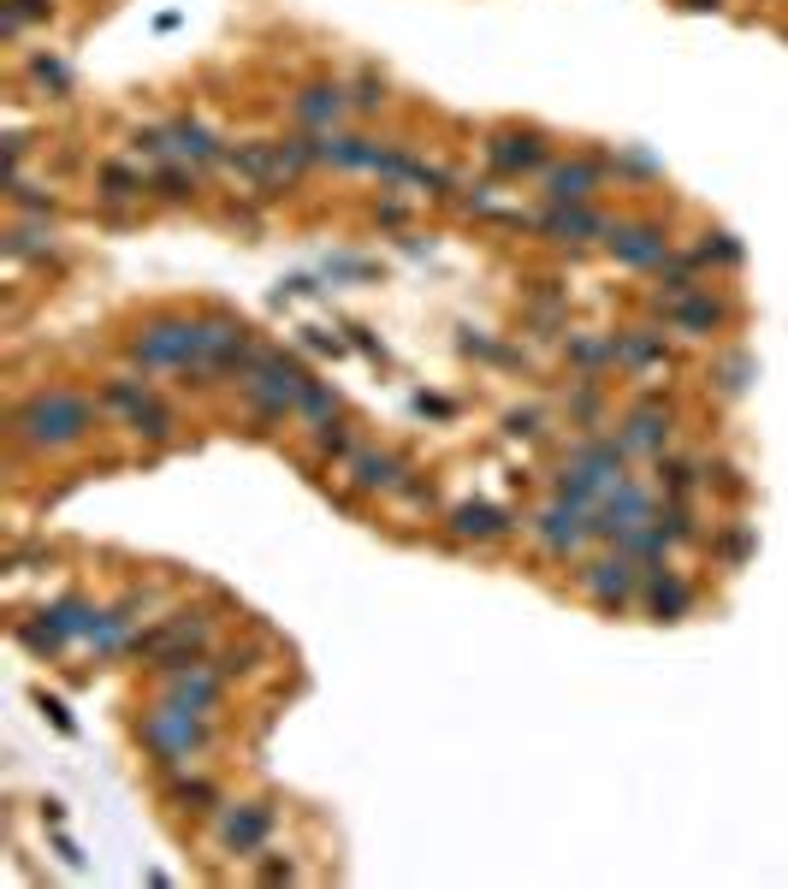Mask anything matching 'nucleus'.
Masks as SVG:
<instances>
[{
	"instance_id": "obj_1",
	"label": "nucleus",
	"mask_w": 788,
	"mask_h": 889,
	"mask_svg": "<svg viewBox=\"0 0 788 889\" xmlns=\"http://www.w3.org/2000/svg\"><path fill=\"white\" fill-rule=\"evenodd\" d=\"M12 428H19V440L36 445V451H66L95 428V403L83 398V391H71V386H48V391H36V398L19 403Z\"/></svg>"
},
{
	"instance_id": "obj_2",
	"label": "nucleus",
	"mask_w": 788,
	"mask_h": 889,
	"mask_svg": "<svg viewBox=\"0 0 788 889\" xmlns=\"http://www.w3.org/2000/svg\"><path fill=\"white\" fill-rule=\"evenodd\" d=\"M142 741L160 753V765H184L190 753L208 748V730H202V711L179 706V699H167V706H155L149 718H142Z\"/></svg>"
},
{
	"instance_id": "obj_3",
	"label": "nucleus",
	"mask_w": 788,
	"mask_h": 889,
	"mask_svg": "<svg viewBox=\"0 0 788 889\" xmlns=\"http://www.w3.org/2000/svg\"><path fill=\"white\" fill-rule=\"evenodd\" d=\"M647 522H659V510H652V492L635 487L629 475H623L617 487H610L605 499L593 504V534H599V540H610V546H617L629 528H647Z\"/></svg>"
},
{
	"instance_id": "obj_4",
	"label": "nucleus",
	"mask_w": 788,
	"mask_h": 889,
	"mask_svg": "<svg viewBox=\"0 0 788 889\" xmlns=\"http://www.w3.org/2000/svg\"><path fill=\"white\" fill-rule=\"evenodd\" d=\"M528 528H534V540L546 546L551 558H575V551L593 540V510H587V504H569V499H551V504L528 522Z\"/></svg>"
},
{
	"instance_id": "obj_5",
	"label": "nucleus",
	"mask_w": 788,
	"mask_h": 889,
	"mask_svg": "<svg viewBox=\"0 0 788 889\" xmlns=\"http://www.w3.org/2000/svg\"><path fill=\"white\" fill-rule=\"evenodd\" d=\"M581 588L593 593L605 611H623L640 593V563L629 558V551H617V558H599V563H587L581 570Z\"/></svg>"
},
{
	"instance_id": "obj_6",
	"label": "nucleus",
	"mask_w": 788,
	"mask_h": 889,
	"mask_svg": "<svg viewBox=\"0 0 788 889\" xmlns=\"http://www.w3.org/2000/svg\"><path fill=\"white\" fill-rule=\"evenodd\" d=\"M107 403H113V410H119L137 433H149V440H172V410H167L160 398H149V391H142L137 380H113V386H107Z\"/></svg>"
},
{
	"instance_id": "obj_7",
	"label": "nucleus",
	"mask_w": 788,
	"mask_h": 889,
	"mask_svg": "<svg viewBox=\"0 0 788 889\" xmlns=\"http://www.w3.org/2000/svg\"><path fill=\"white\" fill-rule=\"evenodd\" d=\"M610 250H617V261H629V267H664L670 261V243L659 226H610Z\"/></svg>"
},
{
	"instance_id": "obj_8",
	"label": "nucleus",
	"mask_w": 788,
	"mask_h": 889,
	"mask_svg": "<svg viewBox=\"0 0 788 889\" xmlns=\"http://www.w3.org/2000/svg\"><path fill=\"white\" fill-rule=\"evenodd\" d=\"M670 327H682L688 339H711V332L723 327V303H711L706 290H688V297H676V303H659Z\"/></svg>"
},
{
	"instance_id": "obj_9",
	"label": "nucleus",
	"mask_w": 788,
	"mask_h": 889,
	"mask_svg": "<svg viewBox=\"0 0 788 889\" xmlns=\"http://www.w3.org/2000/svg\"><path fill=\"white\" fill-rule=\"evenodd\" d=\"M167 699H179V706H190V711H208V706H220V676H208L196 659L172 664L167 670Z\"/></svg>"
},
{
	"instance_id": "obj_10",
	"label": "nucleus",
	"mask_w": 788,
	"mask_h": 889,
	"mask_svg": "<svg viewBox=\"0 0 788 889\" xmlns=\"http://www.w3.org/2000/svg\"><path fill=\"white\" fill-rule=\"evenodd\" d=\"M539 226H546L558 243H587V238H599V231H610L605 214H587L581 202H558V208H551Z\"/></svg>"
},
{
	"instance_id": "obj_11",
	"label": "nucleus",
	"mask_w": 788,
	"mask_h": 889,
	"mask_svg": "<svg viewBox=\"0 0 788 889\" xmlns=\"http://www.w3.org/2000/svg\"><path fill=\"white\" fill-rule=\"evenodd\" d=\"M593 191H599V167H593V160H563V167L546 172L551 202H587Z\"/></svg>"
},
{
	"instance_id": "obj_12",
	"label": "nucleus",
	"mask_w": 788,
	"mask_h": 889,
	"mask_svg": "<svg viewBox=\"0 0 788 889\" xmlns=\"http://www.w3.org/2000/svg\"><path fill=\"white\" fill-rule=\"evenodd\" d=\"M450 534L457 540H499V534H510V516L499 504H457L450 510Z\"/></svg>"
},
{
	"instance_id": "obj_13",
	"label": "nucleus",
	"mask_w": 788,
	"mask_h": 889,
	"mask_svg": "<svg viewBox=\"0 0 788 889\" xmlns=\"http://www.w3.org/2000/svg\"><path fill=\"white\" fill-rule=\"evenodd\" d=\"M640 593H647V611L652 617H682V611H688V581H676L670 570H647L640 575Z\"/></svg>"
},
{
	"instance_id": "obj_14",
	"label": "nucleus",
	"mask_w": 788,
	"mask_h": 889,
	"mask_svg": "<svg viewBox=\"0 0 788 889\" xmlns=\"http://www.w3.org/2000/svg\"><path fill=\"white\" fill-rule=\"evenodd\" d=\"M350 480H356L362 492H386V487H403V469L391 451H356L350 457Z\"/></svg>"
},
{
	"instance_id": "obj_15",
	"label": "nucleus",
	"mask_w": 788,
	"mask_h": 889,
	"mask_svg": "<svg viewBox=\"0 0 788 889\" xmlns=\"http://www.w3.org/2000/svg\"><path fill=\"white\" fill-rule=\"evenodd\" d=\"M267 812L261 807H238V812H226L220 819V842L226 848H238V854H250V848H261V842H267Z\"/></svg>"
},
{
	"instance_id": "obj_16",
	"label": "nucleus",
	"mask_w": 788,
	"mask_h": 889,
	"mask_svg": "<svg viewBox=\"0 0 788 889\" xmlns=\"http://www.w3.org/2000/svg\"><path fill=\"white\" fill-rule=\"evenodd\" d=\"M344 107L350 101H344L339 83H315V90H302L297 101H290V113H297L302 125H327V130H332V119H339Z\"/></svg>"
},
{
	"instance_id": "obj_17",
	"label": "nucleus",
	"mask_w": 788,
	"mask_h": 889,
	"mask_svg": "<svg viewBox=\"0 0 788 889\" xmlns=\"http://www.w3.org/2000/svg\"><path fill=\"white\" fill-rule=\"evenodd\" d=\"M623 445L629 451H664L670 445V415L664 410H629V421H623Z\"/></svg>"
},
{
	"instance_id": "obj_18",
	"label": "nucleus",
	"mask_w": 788,
	"mask_h": 889,
	"mask_svg": "<svg viewBox=\"0 0 788 889\" xmlns=\"http://www.w3.org/2000/svg\"><path fill=\"white\" fill-rule=\"evenodd\" d=\"M487 155H492V167H504V172H528V167H539V160H546L539 137H492Z\"/></svg>"
},
{
	"instance_id": "obj_19",
	"label": "nucleus",
	"mask_w": 788,
	"mask_h": 889,
	"mask_svg": "<svg viewBox=\"0 0 788 889\" xmlns=\"http://www.w3.org/2000/svg\"><path fill=\"white\" fill-rule=\"evenodd\" d=\"M167 155H179V160H214V155H220V143H214L202 125H172L167 130Z\"/></svg>"
},
{
	"instance_id": "obj_20",
	"label": "nucleus",
	"mask_w": 788,
	"mask_h": 889,
	"mask_svg": "<svg viewBox=\"0 0 788 889\" xmlns=\"http://www.w3.org/2000/svg\"><path fill=\"white\" fill-rule=\"evenodd\" d=\"M142 191H149V179H142V172L119 167V160H107V167H101V196H107V202H130V196H142Z\"/></svg>"
},
{
	"instance_id": "obj_21",
	"label": "nucleus",
	"mask_w": 788,
	"mask_h": 889,
	"mask_svg": "<svg viewBox=\"0 0 788 889\" xmlns=\"http://www.w3.org/2000/svg\"><path fill=\"white\" fill-rule=\"evenodd\" d=\"M617 344V362H629V368H647V362H664V344L652 339V332H623V339H610Z\"/></svg>"
},
{
	"instance_id": "obj_22",
	"label": "nucleus",
	"mask_w": 788,
	"mask_h": 889,
	"mask_svg": "<svg viewBox=\"0 0 788 889\" xmlns=\"http://www.w3.org/2000/svg\"><path fill=\"white\" fill-rule=\"evenodd\" d=\"M659 475H664L670 492H694L699 487V463H682V457H670V463L659 457Z\"/></svg>"
},
{
	"instance_id": "obj_23",
	"label": "nucleus",
	"mask_w": 788,
	"mask_h": 889,
	"mask_svg": "<svg viewBox=\"0 0 788 889\" xmlns=\"http://www.w3.org/2000/svg\"><path fill=\"white\" fill-rule=\"evenodd\" d=\"M155 191L172 196V202H184V196H196V172H179V167H172V172H160V179H155Z\"/></svg>"
},
{
	"instance_id": "obj_24",
	"label": "nucleus",
	"mask_w": 788,
	"mask_h": 889,
	"mask_svg": "<svg viewBox=\"0 0 788 889\" xmlns=\"http://www.w3.org/2000/svg\"><path fill=\"white\" fill-rule=\"evenodd\" d=\"M315 445L327 451V457H350V433L339 428V421H320V428H315Z\"/></svg>"
},
{
	"instance_id": "obj_25",
	"label": "nucleus",
	"mask_w": 788,
	"mask_h": 889,
	"mask_svg": "<svg viewBox=\"0 0 788 889\" xmlns=\"http://www.w3.org/2000/svg\"><path fill=\"white\" fill-rule=\"evenodd\" d=\"M36 78L42 83H66V66L60 60H36Z\"/></svg>"
}]
</instances>
